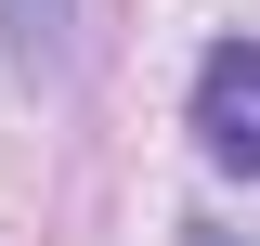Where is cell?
Returning <instances> with one entry per match:
<instances>
[{
	"label": "cell",
	"mask_w": 260,
	"mask_h": 246,
	"mask_svg": "<svg viewBox=\"0 0 260 246\" xmlns=\"http://www.w3.org/2000/svg\"><path fill=\"white\" fill-rule=\"evenodd\" d=\"M195 143H208V169L260 182V39H208V65H195Z\"/></svg>",
	"instance_id": "cell-1"
},
{
	"label": "cell",
	"mask_w": 260,
	"mask_h": 246,
	"mask_svg": "<svg viewBox=\"0 0 260 246\" xmlns=\"http://www.w3.org/2000/svg\"><path fill=\"white\" fill-rule=\"evenodd\" d=\"M65 26H78V0H0V39H13V65H65Z\"/></svg>",
	"instance_id": "cell-2"
}]
</instances>
